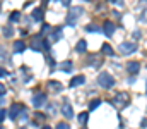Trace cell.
<instances>
[{"label": "cell", "instance_id": "obj_1", "mask_svg": "<svg viewBox=\"0 0 147 129\" xmlns=\"http://www.w3.org/2000/svg\"><path fill=\"white\" fill-rule=\"evenodd\" d=\"M98 85L101 86V88H105V89H110L111 86L115 85V79H113V76H111L110 72H101L98 76Z\"/></svg>", "mask_w": 147, "mask_h": 129}, {"label": "cell", "instance_id": "obj_2", "mask_svg": "<svg viewBox=\"0 0 147 129\" xmlns=\"http://www.w3.org/2000/svg\"><path fill=\"white\" fill-rule=\"evenodd\" d=\"M82 12H84L82 7H70V10H69V14H67V23H69V24H75L77 19L82 16Z\"/></svg>", "mask_w": 147, "mask_h": 129}, {"label": "cell", "instance_id": "obj_3", "mask_svg": "<svg viewBox=\"0 0 147 129\" xmlns=\"http://www.w3.org/2000/svg\"><path fill=\"white\" fill-rule=\"evenodd\" d=\"M29 46H31L34 52H43V50H45V40L41 38V35L33 36L31 42H29Z\"/></svg>", "mask_w": 147, "mask_h": 129}, {"label": "cell", "instance_id": "obj_4", "mask_svg": "<svg viewBox=\"0 0 147 129\" xmlns=\"http://www.w3.org/2000/svg\"><path fill=\"white\" fill-rule=\"evenodd\" d=\"M113 105H115V107H118V109H121V107L128 105V95H127V93H118V95L113 98Z\"/></svg>", "mask_w": 147, "mask_h": 129}, {"label": "cell", "instance_id": "obj_5", "mask_svg": "<svg viewBox=\"0 0 147 129\" xmlns=\"http://www.w3.org/2000/svg\"><path fill=\"white\" fill-rule=\"evenodd\" d=\"M135 50H137V43H134V42L120 43V52H121L123 55H130V53H134Z\"/></svg>", "mask_w": 147, "mask_h": 129}, {"label": "cell", "instance_id": "obj_6", "mask_svg": "<svg viewBox=\"0 0 147 129\" xmlns=\"http://www.w3.org/2000/svg\"><path fill=\"white\" fill-rule=\"evenodd\" d=\"M24 110H26V109H24L21 103H14V105L10 107V110H9V117H10L12 121H16V119H17V117L24 112Z\"/></svg>", "mask_w": 147, "mask_h": 129}, {"label": "cell", "instance_id": "obj_7", "mask_svg": "<svg viewBox=\"0 0 147 129\" xmlns=\"http://www.w3.org/2000/svg\"><path fill=\"white\" fill-rule=\"evenodd\" d=\"M62 114H63L65 119H72L74 117V109H72V105H70L67 100H65L63 105H62Z\"/></svg>", "mask_w": 147, "mask_h": 129}, {"label": "cell", "instance_id": "obj_8", "mask_svg": "<svg viewBox=\"0 0 147 129\" xmlns=\"http://www.w3.org/2000/svg\"><path fill=\"white\" fill-rule=\"evenodd\" d=\"M127 71H128L130 74H137V72L140 71V64L135 62V60H130V62H127Z\"/></svg>", "mask_w": 147, "mask_h": 129}, {"label": "cell", "instance_id": "obj_9", "mask_svg": "<svg viewBox=\"0 0 147 129\" xmlns=\"http://www.w3.org/2000/svg\"><path fill=\"white\" fill-rule=\"evenodd\" d=\"M45 102H46V96H45L43 93H36L34 98H33V105H34V107H43Z\"/></svg>", "mask_w": 147, "mask_h": 129}, {"label": "cell", "instance_id": "obj_10", "mask_svg": "<svg viewBox=\"0 0 147 129\" xmlns=\"http://www.w3.org/2000/svg\"><path fill=\"white\" fill-rule=\"evenodd\" d=\"M57 67H58L62 72H70V71H72V62H70V60H63V62L58 64Z\"/></svg>", "mask_w": 147, "mask_h": 129}, {"label": "cell", "instance_id": "obj_11", "mask_svg": "<svg viewBox=\"0 0 147 129\" xmlns=\"http://www.w3.org/2000/svg\"><path fill=\"white\" fill-rule=\"evenodd\" d=\"M46 88L50 89V91H62V85L58 83V81H48V85H46Z\"/></svg>", "mask_w": 147, "mask_h": 129}, {"label": "cell", "instance_id": "obj_12", "mask_svg": "<svg viewBox=\"0 0 147 129\" xmlns=\"http://www.w3.org/2000/svg\"><path fill=\"white\" fill-rule=\"evenodd\" d=\"M113 33H115V24H113L111 21H106V23H105V35H106V36H111Z\"/></svg>", "mask_w": 147, "mask_h": 129}, {"label": "cell", "instance_id": "obj_13", "mask_svg": "<svg viewBox=\"0 0 147 129\" xmlns=\"http://www.w3.org/2000/svg\"><path fill=\"white\" fill-rule=\"evenodd\" d=\"M86 83V78L84 76H74L72 79H70V86H80Z\"/></svg>", "mask_w": 147, "mask_h": 129}, {"label": "cell", "instance_id": "obj_14", "mask_svg": "<svg viewBox=\"0 0 147 129\" xmlns=\"http://www.w3.org/2000/svg\"><path fill=\"white\" fill-rule=\"evenodd\" d=\"M62 38V31H60V28H57L55 31H51V35H50V40L48 42L51 43V42H58Z\"/></svg>", "mask_w": 147, "mask_h": 129}, {"label": "cell", "instance_id": "obj_15", "mask_svg": "<svg viewBox=\"0 0 147 129\" xmlns=\"http://www.w3.org/2000/svg\"><path fill=\"white\" fill-rule=\"evenodd\" d=\"M75 50H77L79 53H84V52L87 50V42H86V40H80V42L77 43V46H75Z\"/></svg>", "mask_w": 147, "mask_h": 129}, {"label": "cell", "instance_id": "obj_16", "mask_svg": "<svg viewBox=\"0 0 147 129\" xmlns=\"http://www.w3.org/2000/svg\"><path fill=\"white\" fill-rule=\"evenodd\" d=\"M24 48H26V43L24 42H21V40H17V42L14 43V52H24Z\"/></svg>", "mask_w": 147, "mask_h": 129}, {"label": "cell", "instance_id": "obj_17", "mask_svg": "<svg viewBox=\"0 0 147 129\" xmlns=\"http://www.w3.org/2000/svg\"><path fill=\"white\" fill-rule=\"evenodd\" d=\"M33 19L34 21H41L43 19V9H34L33 10Z\"/></svg>", "mask_w": 147, "mask_h": 129}, {"label": "cell", "instance_id": "obj_18", "mask_svg": "<svg viewBox=\"0 0 147 129\" xmlns=\"http://www.w3.org/2000/svg\"><path fill=\"white\" fill-rule=\"evenodd\" d=\"M2 33H3L5 38H10V36L14 35V29H12L10 26H5V28H2Z\"/></svg>", "mask_w": 147, "mask_h": 129}, {"label": "cell", "instance_id": "obj_19", "mask_svg": "<svg viewBox=\"0 0 147 129\" xmlns=\"http://www.w3.org/2000/svg\"><path fill=\"white\" fill-rule=\"evenodd\" d=\"M101 52H103L105 55H113V48H111V45H108V43H105V45L101 46Z\"/></svg>", "mask_w": 147, "mask_h": 129}, {"label": "cell", "instance_id": "obj_20", "mask_svg": "<svg viewBox=\"0 0 147 129\" xmlns=\"http://www.w3.org/2000/svg\"><path fill=\"white\" fill-rule=\"evenodd\" d=\"M99 105H101V100H99V98H96V100H92V102L89 103V110H96Z\"/></svg>", "mask_w": 147, "mask_h": 129}, {"label": "cell", "instance_id": "obj_21", "mask_svg": "<svg viewBox=\"0 0 147 129\" xmlns=\"http://www.w3.org/2000/svg\"><path fill=\"white\" fill-rule=\"evenodd\" d=\"M19 19H21V12L14 10V12L10 14V21H12V23H16V21H19Z\"/></svg>", "mask_w": 147, "mask_h": 129}, {"label": "cell", "instance_id": "obj_22", "mask_svg": "<svg viewBox=\"0 0 147 129\" xmlns=\"http://www.w3.org/2000/svg\"><path fill=\"white\" fill-rule=\"evenodd\" d=\"M86 31L94 33V31H99V28H98V26H94V24H87V26H86Z\"/></svg>", "mask_w": 147, "mask_h": 129}, {"label": "cell", "instance_id": "obj_23", "mask_svg": "<svg viewBox=\"0 0 147 129\" xmlns=\"http://www.w3.org/2000/svg\"><path fill=\"white\" fill-rule=\"evenodd\" d=\"M87 117H89V115H87V112H82V114L79 115V121H80V124H86V122H87Z\"/></svg>", "mask_w": 147, "mask_h": 129}, {"label": "cell", "instance_id": "obj_24", "mask_svg": "<svg viewBox=\"0 0 147 129\" xmlns=\"http://www.w3.org/2000/svg\"><path fill=\"white\" fill-rule=\"evenodd\" d=\"M50 29H51V28H50L48 24H43V28H41V33H39V35H41V36H43V35H48V33H50Z\"/></svg>", "mask_w": 147, "mask_h": 129}, {"label": "cell", "instance_id": "obj_25", "mask_svg": "<svg viewBox=\"0 0 147 129\" xmlns=\"http://www.w3.org/2000/svg\"><path fill=\"white\" fill-rule=\"evenodd\" d=\"M7 112H9V110H3V109H0V122H2V121L7 117Z\"/></svg>", "mask_w": 147, "mask_h": 129}, {"label": "cell", "instance_id": "obj_26", "mask_svg": "<svg viewBox=\"0 0 147 129\" xmlns=\"http://www.w3.org/2000/svg\"><path fill=\"white\" fill-rule=\"evenodd\" d=\"M57 129H70V126L65 122H60V124H57Z\"/></svg>", "mask_w": 147, "mask_h": 129}, {"label": "cell", "instance_id": "obj_27", "mask_svg": "<svg viewBox=\"0 0 147 129\" xmlns=\"http://www.w3.org/2000/svg\"><path fill=\"white\" fill-rule=\"evenodd\" d=\"M5 91H7L5 85H2V83H0V96H2V95H5Z\"/></svg>", "mask_w": 147, "mask_h": 129}, {"label": "cell", "instance_id": "obj_28", "mask_svg": "<svg viewBox=\"0 0 147 129\" xmlns=\"http://www.w3.org/2000/svg\"><path fill=\"white\" fill-rule=\"evenodd\" d=\"M3 76H7V71H5V69H2V67H0V78H3Z\"/></svg>", "mask_w": 147, "mask_h": 129}, {"label": "cell", "instance_id": "obj_29", "mask_svg": "<svg viewBox=\"0 0 147 129\" xmlns=\"http://www.w3.org/2000/svg\"><path fill=\"white\" fill-rule=\"evenodd\" d=\"M140 126H142V128H147V119H142V122H140Z\"/></svg>", "mask_w": 147, "mask_h": 129}, {"label": "cell", "instance_id": "obj_30", "mask_svg": "<svg viewBox=\"0 0 147 129\" xmlns=\"http://www.w3.org/2000/svg\"><path fill=\"white\" fill-rule=\"evenodd\" d=\"M2 57H5V52H3V50H2V46H0V59H2Z\"/></svg>", "mask_w": 147, "mask_h": 129}, {"label": "cell", "instance_id": "obj_31", "mask_svg": "<svg viewBox=\"0 0 147 129\" xmlns=\"http://www.w3.org/2000/svg\"><path fill=\"white\" fill-rule=\"evenodd\" d=\"M41 129H51V128H50V126H43Z\"/></svg>", "mask_w": 147, "mask_h": 129}, {"label": "cell", "instance_id": "obj_32", "mask_svg": "<svg viewBox=\"0 0 147 129\" xmlns=\"http://www.w3.org/2000/svg\"><path fill=\"white\" fill-rule=\"evenodd\" d=\"M0 103H3V98H2V96H0Z\"/></svg>", "mask_w": 147, "mask_h": 129}, {"label": "cell", "instance_id": "obj_33", "mask_svg": "<svg viewBox=\"0 0 147 129\" xmlns=\"http://www.w3.org/2000/svg\"><path fill=\"white\" fill-rule=\"evenodd\" d=\"M21 129H28V128H24V126H22V128H21Z\"/></svg>", "mask_w": 147, "mask_h": 129}, {"label": "cell", "instance_id": "obj_34", "mask_svg": "<svg viewBox=\"0 0 147 129\" xmlns=\"http://www.w3.org/2000/svg\"><path fill=\"white\" fill-rule=\"evenodd\" d=\"M0 9H2V3H0Z\"/></svg>", "mask_w": 147, "mask_h": 129}, {"label": "cell", "instance_id": "obj_35", "mask_svg": "<svg viewBox=\"0 0 147 129\" xmlns=\"http://www.w3.org/2000/svg\"><path fill=\"white\" fill-rule=\"evenodd\" d=\"M146 93H147V89H146Z\"/></svg>", "mask_w": 147, "mask_h": 129}]
</instances>
